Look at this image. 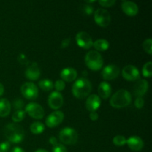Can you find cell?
Instances as JSON below:
<instances>
[{
	"instance_id": "cell-6",
	"label": "cell",
	"mask_w": 152,
	"mask_h": 152,
	"mask_svg": "<svg viewBox=\"0 0 152 152\" xmlns=\"http://www.w3.org/2000/svg\"><path fill=\"white\" fill-rule=\"evenodd\" d=\"M21 93L25 99L34 100L38 97L39 90L34 83L27 82L21 86Z\"/></svg>"
},
{
	"instance_id": "cell-38",
	"label": "cell",
	"mask_w": 152,
	"mask_h": 152,
	"mask_svg": "<svg viewBox=\"0 0 152 152\" xmlns=\"http://www.w3.org/2000/svg\"><path fill=\"white\" fill-rule=\"evenodd\" d=\"M19 61L20 62V63H22V64H25V63H27V62L28 63V59H27L25 55L22 54H22L19 55Z\"/></svg>"
},
{
	"instance_id": "cell-2",
	"label": "cell",
	"mask_w": 152,
	"mask_h": 152,
	"mask_svg": "<svg viewBox=\"0 0 152 152\" xmlns=\"http://www.w3.org/2000/svg\"><path fill=\"white\" fill-rule=\"evenodd\" d=\"M91 90V83L86 77L78 79L72 86V94L77 99L86 98L90 95Z\"/></svg>"
},
{
	"instance_id": "cell-40",
	"label": "cell",
	"mask_w": 152,
	"mask_h": 152,
	"mask_svg": "<svg viewBox=\"0 0 152 152\" xmlns=\"http://www.w3.org/2000/svg\"><path fill=\"white\" fill-rule=\"evenodd\" d=\"M10 152H25V151H24L22 148L17 146V147H14Z\"/></svg>"
},
{
	"instance_id": "cell-39",
	"label": "cell",
	"mask_w": 152,
	"mask_h": 152,
	"mask_svg": "<svg viewBox=\"0 0 152 152\" xmlns=\"http://www.w3.org/2000/svg\"><path fill=\"white\" fill-rule=\"evenodd\" d=\"M49 142H50V144H51L53 146H54V145H56V144L58 143L57 139H56L55 137H51L49 138Z\"/></svg>"
},
{
	"instance_id": "cell-8",
	"label": "cell",
	"mask_w": 152,
	"mask_h": 152,
	"mask_svg": "<svg viewBox=\"0 0 152 152\" xmlns=\"http://www.w3.org/2000/svg\"><path fill=\"white\" fill-rule=\"evenodd\" d=\"M25 113L32 118L41 120L45 116V111L41 105L37 102H29L25 108Z\"/></svg>"
},
{
	"instance_id": "cell-21",
	"label": "cell",
	"mask_w": 152,
	"mask_h": 152,
	"mask_svg": "<svg viewBox=\"0 0 152 152\" xmlns=\"http://www.w3.org/2000/svg\"><path fill=\"white\" fill-rule=\"evenodd\" d=\"M11 104L6 98L0 99V117H6L10 114Z\"/></svg>"
},
{
	"instance_id": "cell-3",
	"label": "cell",
	"mask_w": 152,
	"mask_h": 152,
	"mask_svg": "<svg viewBox=\"0 0 152 152\" xmlns=\"http://www.w3.org/2000/svg\"><path fill=\"white\" fill-rule=\"evenodd\" d=\"M132 100L130 92L125 89H120L111 96L110 105L114 108H123L129 106Z\"/></svg>"
},
{
	"instance_id": "cell-4",
	"label": "cell",
	"mask_w": 152,
	"mask_h": 152,
	"mask_svg": "<svg viewBox=\"0 0 152 152\" xmlns=\"http://www.w3.org/2000/svg\"><path fill=\"white\" fill-rule=\"evenodd\" d=\"M85 62L88 68L94 71L100 70L103 66V59L100 53L96 50H91L85 56Z\"/></svg>"
},
{
	"instance_id": "cell-15",
	"label": "cell",
	"mask_w": 152,
	"mask_h": 152,
	"mask_svg": "<svg viewBox=\"0 0 152 152\" xmlns=\"http://www.w3.org/2000/svg\"><path fill=\"white\" fill-rule=\"evenodd\" d=\"M149 88L148 82L145 80H138L134 86L133 91L137 97H142L147 93Z\"/></svg>"
},
{
	"instance_id": "cell-20",
	"label": "cell",
	"mask_w": 152,
	"mask_h": 152,
	"mask_svg": "<svg viewBox=\"0 0 152 152\" xmlns=\"http://www.w3.org/2000/svg\"><path fill=\"white\" fill-rule=\"evenodd\" d=\"M60 77L64 82L71 83V82L74 81L77 77V70L73 68H64L60 73Z\"/></svg>"
},
{
	"instance_id": "cell-18",
	"label": "cell",
	"mask_w": 152,
	"mask_h": 152,
	"mask_svg": "<svg viewBox=\"0 0 152 152\" xmlns=\"http://www.w3.org/2000/svg\"><path fill=\"white\" fill-rule=\"evenodd\" d=\"M25 77L31 81H36L38 80L40 77V69L38 65L36 63H33L32 65H30L27 68L25 71Z\"/></svg>"
},
{
	"instance_id": "cell-25",
	"label": "cell",
	"mask_w": 152,
	"mask_h": 152,
	"mask_svg": "<svg viewBox=\"0 0 152 152\" xmlns=\"http://www.w3.org/2000/svg\"><path fill=\"white\" fill-rule=\"evenodd\" d=\"M25 111L23 110H16L12 115V120L15 123H20L21 121L24 120L25 117Z\"/></svg>"
},
{
	"instance_id": "cell-42",
	"label": "cell",
	"mask_w": 152,
	"mask_h": 152,
	"mask_svg": "<svg viewBox=\"0 0 152 152\" xmlns=\"http://www.w3.org/2000/svg\"><path fill=\"white\" fill-rule=\"evenodd\" d=\"M34 152H48L47 151V150H45V149H42V148H39V149H37V150H36Z\"/></svg>"
},
{
	"instance_id": "cell-16",
	"label": "cell",
	"mask_w": 152,
	"mask_h": 152,
	"mask_svg": "<svg viewBox=\"0 0 152 152\" xmlns=\"http://www.w3.org/2000/svg\"><path fill=\"white\" fill-rule=\"evenodd\" d=\"M126 144L133 151H141L144 147L143 140L138 136H132L129 139H126Z\"/></svg>"
},
{
	"instance_id": "cell-36",
	"label": "cell",
	"mask_w": 152,
	"mask_h": 152,
	"mask_svg": "<svg viewBox=\"0 0 152 152\" xmlns=\"http://www.w3.org/2000/svg\"><path fill=\"white\" fill-rule=\"evenodd\" d=\"M70 43H71V39L70 38L65 39L64 40H62V43H61V48H65L68 47Z\"/></svg>"
},
{
	"instance_id": "cell-29",
	"label": "cell",
	"mask_w": 152,
	"mask_h": 152,
	"mask_svg": "<svg viewBox=\"0 0 152 152\" xmlns=\"http://www.w3.org/2000/svg\"><path fill=\"white\" fill-rule=\"evenodd\" d=\"M53 87L55 88L56 91H62L65 88V83L62 80H58L55 82V84L53 85Z\"/></svg>"
},
{
	"instance_id": "cell-28",
	"label": "cell",
	"mask_w": 152,
	"mask_h": 152,
	"mask_svg": "<svg viewBox=\"0 0 152 152\" xmlns=\"http://www.w3.org/2000/svg\"><path fill=\"white\" fill-rule=\"evenodd\" d=\"M142 48L145 53L148 54H152V39H146L142 43Z\"/></svg>"
},
{
	"instance_id": "cell-7",
	"label": "cell",
	"mask_w": 152,
	"mask_h": 152,
	"mask_svg": "<svg viewBox=\"0 0 152 152\" xmlns=\"http://www.w3.org/2000/svg\"><path fill=\"white\" fill-rule=\"evenodd\" d=\"M94 18L96 25L102 28L108 27L111 22V17L109 12L103 8L97 9L94 12Z\"/></svg>"
},
{
	"instance_id": "cell-37",
	"label": "cell",
	"mask_w": 152,
	"mask_h": 152,
	"mask_svg": "<svg viewBox=\"0 0 152 152\" xmlns=\"http://www.w3.org/2000/svg\"><path fill=\"white\" fill-rule=\"evenodd\" d=\"M89 117H90L91 120L92 121H96L99 118V114L96 111H93V112H91L89 114Z\"/></svg>"
},
{
	"instance_id": "cell-17",
	"label": "cell",
	"mask_w": 152,
	"mask_h": 152,
	"mask_svg": "<svg viewBox=\"0 0 152 152\" xmlns=\"http://www.w3.org/2000/svg\"><path fill=\"white\" fill-rule=\"evenodd\" d=\"M121 7L124 13L129 16H135L139 12L137 4L132 1H125L121 4Z\"/></svg>"
},
{
	"instance_id": "cell-33",
	"label": "cell",
	"mask_w": 152,
	"mask_h": 152,
	"mask_svg": "<svg viewBox=\"0 0 152 152\" xmlns=\"http://www.w3.org/2000/svg\"><path fill=\"white\" fill-rule=\"evenodd\" d=\"M144 104H145V101H144L143 97H137L136 99H135L134 102V105L138 109H141V108H143Z\"/></svg>"
},
{
	"instance_id": "cell-27",
	"label": "cell",
	"mask_w": 152,
	"mask_h": 152,
	"mask_svg": "<svg viewBox=\"0 0 152 152\" xmlns=\"http://www.w3.org/2000/svg\"><path fill=\"white\" fill-rule=\"evenodd\" d=\"M113 143L118 147L123 146L126 144V138L123 135H117L113 138Z\"/></svg>"
},
{
	"instance_id": "cell-19",
	"label": "cell",
	"mask_w": 152,
	"mask_h": 152,
	"mask_svg": "<svg viewBox=\"0 0 152 152\" xmlns=\"http://www.w3.org/2000/svg\"><path fill=\"white\" fill-rule=\"evenodd\" d=\"M112 92L111 86L106 81H102L98 86V96L103 99H107L110 97Z\"/></svg>"
},
{
	"instance_id": "cell-31",
	"label": "cell",
	"mask_w": 152,
	"mask_h": 152,
	"mask_svg": "<svg viewBox=\"0 0 152 152\" xmlns=\"http://www.w3.org/2000/svg\"><path fill=\"white\" fill-rule=\"evenodd\" d=\"M13 106L16 110H22V108L25 106V103L21 99H16L13 101Z\"/></svg>"
},
{
	"instance_id": "cell-13",
	"label": "cell",
	"mask_w": 152,
	"mask_h": 152,
	"mask_svg": "<svg viewBox=\"0 0 152 152\" xmlns=\"http://www.w3.org/2000/svg\"><path fill=\"white\" fill-rule=\"evenodd\" d=\"M48 103L49 107L51 109H59L64 103V99L62 94L59 91H56L51 92V94L48 96Z\"/></svg>"
},
{
	"instance_id": "cell-35",
	"label": "cell",
	"mask_w": 152,
	"mask_h": 152,
	"mask_svg": "<svg viewBox=\"0 0 152 152\" xmlns=\"http://www.w3.org/2000/svg\"><path fill=\"white\" fill-rule=\"evenodd\" d=\"M83 10H84V12L87 15H91L94 12V7H91V5H86L84 7Z\"/></svg>"
},
{
	"instance_id": "cell-10",
	"label": "cell",
	"mask_w": 152,
	"mask_h": 152,
	"mask_svg": "<svg viewBox=\"0 0 152 152\" xmlns=\"http://www.w3.org/2000/svg\"><path fill=\"white\" fill-rule=\"evenodd\" d=\"M122 76L125 80L130 82L137 81L140 78V74L138 68L132 65H128L123 68Z\"/></svg>"
},
{
	"instance_id": "cell-24",
	"label": "cell",
	"mask_w": 152,
	"mask_h": 152,
	"mask_svg": "<svg viewBox=\"0 0 152 152\" xmlns=\"http://www.w3.org/2000/svg\"><path fill=\"white\" fill-rule=\"evenodd\" d=\"M39 86L44 91H49L53 89V83L51 80H48V79H44L39 82Z\"/></svg>"
},
{
	"instance_id": "cell-23",
	"label": "cell",
	"mask_w": 152,
	"mask_h": 152,
	"mask_svg": "<svg viewBox=\"0 0 152 152\" xmlns=\"http://www.w3.org/2000/svg\"><path fill=\"white\" fill-rule=\"evenodd\" d=\"M30 130L34 134H40L45 131V125L42 122H34L31 123Z\"/></svg>"
},
{
	"instance_id": "cell-5",
	"label": "cell",
	"mask_w": 152,
	"mask_h": 152,
	"mask_svg": "<svg viewBox=\"0 0 152 152\" xmlns=\"http://www.w3.org/2000/svg\"><path fill=\"white\" fill-rule=\"evenodd\" d=\"M59 140L65 145H74L78 140V134L77 131L71 127H65L59 134Z\"/></svg>"
},
{
	"instance_id": "cell-12",
	"label": "cell",
	"mask_w": 152,
	"mask_h": 152,
	"mask_svg": "<svg viewBox=\"0 0 152 152\" xmlns=\"http://www.w3.org/2000/svg\"><path fill=\"white\" fill-rule=\"evenodd\" d=\"M63 112L61 111H55L49 114L45 120V124L48 128H55L62 123L64 120Z\"/></svg>"
},
{
	"instance_id": "cell-41",
	"label": "cell",
	"mask_w": 152,
	"mask_h": 152,
	"mask_svg": "<svg viewBox=\"0 0 152 152\" xmlns=\"http://www.w3.org/2000/svg\"><path fill=\"white\" fill-rule=\"evenodd\" d=\"M4 86H3V85L0 83V96H2L3 94H4Z\"/></svg>"
},
{
	"instance_id": "cell-30",
	"label": "cell",
	"mask_w": 152,
	"mask_h": 152,
	"mask_svg": "<svg viewBox=\"0 0 152 152\" xmlns=\"http://www.w3.org/2000/svg\"><path fill=\"white\" fill-rule=\"evenodd\" d=\"M99 4L104 7H110L114 5L116 0H98Z\"/></svg>"
},
{
	"instance_id": "cell-34",
	"label": "cell",
	"mask_w": 152,
	"mask_h": 152,
	"mask_svg": "<svg viewBox=\"0 0 152 152\" xmlns=\"http://www.w3.org/2000/svg\"><path fill=\"white\" fill-rule=\"evenodd\" d=\"M10 148V143L8 141H4L0 143V152H8Z\"/></svg>"
},
{
	"instance_id": "cell-14",
	"label": "cell",
	"mask_w": 152,
	"mask_h": 152,
	"mask_svg": "<svg viewBox=\"0 0 152 152\" xmlns=\"http://www.w3.org/2000/svg\"><path fill=\"white\" fill-rule=\"evenodd\" d=\"M101 105V99L98 95L91 94L88 96L86 102V108L90 112L96 111Z\"/></svg>"
},
{
	"instance_id": "cell-1",
	"label": "cell",
	"mask_w": 152,
	"mask_h": 152,
	"mask_svg": "<svg viewBox=\"0 0 152 152\" xmlns=\"http://www.w3.org/2000/svg\"><path fill=\"white\" fill-rule=\"evenodd\" d=\"M4 134L10 143H20L25 138L23 128L15 123H9L4 127Z\"/></svg>"
},
{
	"instance_id": "cell-43",
	"label": "cell",
	"mask_w": 152,
	"mask_h": 152,
	"mask_svg": "<svg viewBox=\"0 0 152 152\" xmlns=\"http://www.w3.org/2000/svg\"><path fill=\"white\" fill-rule=\"evenodd\" d=\"M84 1H86V2L89 3V4H91V3H94V2H95V1H97V0H84Z\"/></svg>"
},
{
	"instance_id": "cell-9",
	"label": "cell",
	"mask_w": 152,
	"mask_h": 152,
	"mask_svg": "<svg viewBox=\"0 0 152 152\" xmlns=\"http://www.w3.org/2000/svg\"><path fill=\"white\" fill-rule=\"evenodd\" d=\"M75 39L77 45L81 48L88 50L93 46L94 42L91 37L88 33L84 32V31H80L77 33Z\"/></svg>"
},
{
	"instance_id": "cell-22",
	"label": "cell",
	"mask_w": 152,
	"mask_h": 152,
	"mask_svg": "<svg viewBox=\"0 0 152 152\" xmlns=\"http://www.w3.org/2000/svg\"><path fill=\"white\" fill-rule=\"evenodd\" d=\"M93 46L96 51H105L109 48L110 44L108 42V40L105 39H99L96 40L93 42Z\"/></svg>"
},
{
	"instance_id": "cell-26",
	"label": "cell",
	"mask_w": 152,
	"mask_h": 152,
	"mask_svg": "<svg viewBox=\"0 0 152 152\" xmlns=\"http://www.w3.org/2000/svg\"><path fill=\"white\" fill-rule=\"evenodd\" d=\"M142 76L145 78H151L152 76V62H146L143 65L142 69Z\"/></svg>"
},
{
	"instance_id": "cell-32",
	"label": "cell",
	"mask_w": 152,
	"mask_h": 152,
	"mask_svg": "<svg viewBox=\"0 0 152 152\" xmlns=\"http://www.w3.org/2000/svg\"><path fill=\"white\" fill-rule=\"evenodd\" d=\"M52 152H68V150L64 145L57 143L56 145L53 146Z\"/></svg>"
},
{
	"instance_id": "cell-11",
	"label": "cell",
	"mask_w": 152,
	"mask_h": 152,
	"mask_svg": "<svg viewBox=\"0 0 152 152\" xmlns=\"http://www.w3.org/2000/svg\"><path fill=\"white\" fill-rule=\"evenodd\" d=\"M120 68L114 64H111V65H108L105 68H103L101 75L104 80L109 81V80H115L116 78H117L118 76L120 75Z\"/></svg>"
},
{
	"instance_id": "cell-44",
	"label": "cell",
	"mask_w": 152,
	"mask_h": 152,
	"mask_svg": "<svg viewBox=\"0 0 152 152\" xmlns=\"http://www.w3.org/2000/svg\"><path fill=\"white\" fill-rule=\"evenodd\" d=\"M123 1H126V0H123Z\"/></svg>"
}]
</instances>
